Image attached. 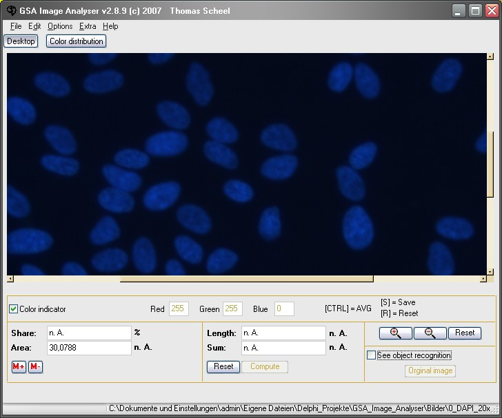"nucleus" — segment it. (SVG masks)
Returning a JSON list of instances; mask_svg holds the SVG:
<instances>
[{
    "instance_id": "7ed1b4c3",
    "label": "nucleus",
    "mask_w": 502,
    "mask_h": 418,
    "mask_svg": "<svg viewBox=\"0 0 502 418\" xmlns=\"http://www.w3.org/2000/svg\"><path fill=\"white\" fill-rule=\"evenodd\" d=\"M187 146V136L176 131L157 133L145 143L146 151L155 156H175L183 151Z\"/></svg>"
},
{
    "instance_id": "cd10ccee",
    "label": "nucleus",
    "mask_w": 502,
    "mask_h": 418,
    "mask_svg": "<svg viewBox=\"0 0 502 418\" xmlns=\"http://www.w3.org/2000/svg\"><path fill=\"white\" fill-rule=\"evenodd\" d=\"M176 250L180 257L191 264L201 262L203 252L201 247L190 237L181 236L174 241Z\"/></svg>"
},
{
    "instance_id": "6ab92c4d",
    "label": "nucleus",
    "mask_w": 502,
    "mask_h": 418,
    "mask_svg": "<svg viewBox=\"0 0 502 418\" xmlns=\"http://www.w3.org/2000/svg\"><path fill=\"white\" fill-rule=\"evenodd\" d=\"M132 259L137 269L142 273H152L157 264L154 247L146 238L138 239L133 247Z\"/></svg>"
},
{
    "instance_id": "2f4dec72",
    "label": "nucleus",
    "mask_w": 502,
    "mask_h": 418,
    "mask_svg": "<svg viewBox=\"0 0 502 418\" xmlns=\"http://www.w3.org/2000/svg\"><path fill=\"white\" fill-rule=\"evenodd\" d=\"M377 147L372 142L365 143L357 147L351 152L349 161L354 169H361L368 166L374 160Z\"/></svg>"
},
{
    "instance_id": "4be33fe9",
    "label": "nucleus",
    "mask_w": 502,
    "mask_h": 418,
    "mask_svg": "<svg viewBox=\"0 0 502 418\" xmlns=\"http://www.w3.org/2000/svg\"><path fill=\"white\" fill-rule=\"evenodd\" d=\"M428 264L430 270L436 274H449L454 269L452 255L448 248L441 242L430 247Z\"/></svg>"
},
{
    "instance_id": "0eeeda50",
    "label": "nucleus",
    "mask_w": 502,
    "mask_h": 418,
    "mask_svg": "<svg viewBox=\"0 0 502 418\" xmlns=\"http://www.w3.org/2000/svg\"><path fill=\"white\" fill-rule=\"evenodd\" d=\"M462 65L455 59L443 61L434 72L432 86L438 92H447L453 89L462 73Z\"/></svg>"
},
{
    "instance_id": "c9c22d12",
    "label": "nucleus",
    "mask_w": 502,
    "mask_h": 418,
    "mask_svg": "<svg viewBox=\"0 0 502 418\" xmlns=\"http://www.w3.org/2000/svg\"><path fill=\"white\" fill-rule=\"evenodd\" d=\"M448 331L450 339H480L481 338L480 327H450Z\"/></svg>"
},
{
    "instance_id": "72a5a7b5",
    "label": "nucleus",
    "mask_w": 502,
    "mask_h": 418,
    "mask_svg": "<svg viewBox=\"0 0 502 418\" xmlns=\"http://www.w3.org/2000/svg\"><path fill=\"white\" fill-rule=\"evenodd\" d=\"M224 192L232 200L240 202H248L253 196V191L248 184L236 180L226 182Z\"/></svg>"
},
{
    "instance_id": "4468645a",
    "label": "nucleus",
    "mask_w": 502,
    "mask_h": 418,
    "mask_svg": "<svg viewBox=\"0 0 502 418\" xmlns=\"http://www.w3.org/2000/svg\"><path fill=\"white\" fill-rule=\"evenodd\" d=\"M297 158L290 154L274 156L267 160L262 166V174L272 180L289 178L297 167Z\"/></svg>"
},
{
    "instance_id": "412c9836",
    "label": "nucleus",
    "mask_w": 502,
    "mask_h": 418,
    "mask_svg": "<svg viewBox=\"0 0 502 418\" xmlns=\"http://www.w3.org/2000/svg\"><path fill=\"white\" fill-rule=\"evenodd\" d=\"M7 112L17 123L28 125L37 118L36 108L28 100L19 96H10L7 99Z\"/></svg>"
},
{
    "instance_id": "2eb2a0df",
    "label": "nucleus",
    "mask_w": 502,
    "mask_h": 418,
    "mask_svg": "<svg viewBox=\"0 0 502 418\" xmlns=\"http://www.w3.org/2000/svg\"><path fill=\"white\" fill-rule=\"evenodd\" d=\"M35 86L41 91L54 97H63L70 92V85L61 74L54 72H42L34 78Z\"/></svg>"
},
{
    "instance_id": "aec40b11",
    "label": "nucleus",
    "mask_w": 502,
    "mask_h": 418,
    "mask_svg": "<svg viewBox=\"0 0 502 418\" xmlns=\"http://www.w3.org/2000/svg\"><path fill=\"white\" fill-rule=\"evenodd\" d=\"M354 73L355 83L359 92L367 98L376 97L380 90V82L376 73L363 63L356 65Z\"/></svg>"
},
{
    "instance_id": "37998d69",
    "label": "nucleus",
    "mask_w": 502,
    "mask_h": 418,
    "mask_svg": "<svg viewBox=\"0 0 502 418\" xmlns=\"http://www.w3.org/2000/svg\"><path fill=\"white\" fill-rule=\"evenodd\" d=\"M483 14V6L479 3L469 5V16L470 17H480Z\"/></svg>"
},
{
    "instance_id": "a211bd4d",
    "label": "nucleus",
    "mask_w": 502,
    "mask_h": 418,
    "mask_svg": "<svg viewBox=\"0 0 502 418\" xmlns=\"http://www.w3.org/2000/svg\"><path fill=\"white\" fill-rule=\"evenodd\" d=\"M436 229L442 236L452 240H465L474 233L472 224L467 220L457 217H445L438 221Z\"/></svg>"
},
{
    "instance_id": "f257e3e1",
    "label": "nucleus",
    "mask_w": 502,
    "mask_h": 418,
    "mask_svg": "<svg viewBox=\"0 0 502 418\" xmlns=\"http://www.w3.org/2000/svg\"><path fill=\"white\" fill-rule=\"evenodd\" d=\"M343 232L349 246L354 249H363L370 245L374 236L373 225L361 207H352L346 212Z\"/></svg>"
},
{
    "instance_id": "c756f323",
    "label": "nucleus",
    "mask_w": 502,
    "mask_h": 418,
    "mask_svg": "<svg viewBox=\"0 0 502 418\" xmlns=\"http://www.w3.org/2000/svg\"><path fill=\"white\" fill-rule=\"evenodd\" d=\"M149 161L150 158L145 153L136 149H123L114 156V162L117 165L128 169L144 168Z\"/></svg>"
},
{
    "instance_id": "20e7f679",
    "label": "nucleus",
    "mask_w": 502,
    "mask_h": 418,
    "mask_svg": "<svg viewBox=\"0 0 502 418\" xmlns=\"http://www.w3.org/2000/svg\"><path fill=\"white\" fill-rule=\"evenodd\" d=\"M186 86L195 102L202 106L211 101L214 89L207 70L199 63H192L186 77Z\"/></svg>"
},
{
    "instance_id": "a18cd8bd",
    "label": "nucleus",
    "mask_w": 502,
    "mask_h": 418,
    "mask_svg": "<svg viewBox=\"0 0 502 418\" xmlns=\"http://www.w3.org/2000/svg\"><path fill=\"white\" fill-rule=\"evenodd\" d=\"M28 372L30 373H41L43 372V362L41 361H30L28 362Z\"/></svg>"
},
{
    "instance_id": "423d86ee",
    "label": "nucleus",
    "mask_w": 502,
    "mask_h": 418,
    "mask_svg": "<svg viewBox=\"0 0 502 418\" xmlns=\"http://www.w3.org/2000/svg\"><path fill=\"white\" fill-rule=\"evenodd\" d=\"M124 83L121 72L114 70H105L88 75L83 83L85 90L94 94H103L120 88Z\"/></svg>"
},
{
    "instance_id": "4c0bfd02",
    "label": "nucleus",
    "mask_w": 502,
    "mask_h": 418,
    "mask_svg": "<svg viewBox=\"0 0 502 418\" xmlns=\"http://www.w3.org/2000/svg\"><path fill=\"white\" fill-rule=\"evenodd\" d=\"M117 56L114 53H90L88 54L90 62L94 65L108 63Z\"/></svg>"
},
{
    "instance_id": "5701e85b",
    "label": "nucleus",
    "mask_w": 502,
    "mask_h": 418,
    "mask_svg": "<svg viewBox=\"0 0 502 418\" xmlns=\"http://www.w3.org/2000/svg\"><path fill=\"white\" fill-rule=\"evenodd\" d=\"M205 156L211 161L228 169H234L238 165L235 153L223 143L209 140L204 145Z\"/></svg>"
},
{
    "instance_id": "a19ab883",
    "label": "nucleus",
    "mask_w": 502,
    "mask_h": 418,
    "mask_svg": "<svg viewBox=\"0 0 502 418\" xmlns=\"http://www.w3.org/2000/svg\"><path fill=\"white\" fill-rule=\"evenodd\" d=\"M172 55L168 53H153L148 55V60L153 64H160L168 61Z\"/></svg>"
},
{
    "instance_id": "e433bc0d",
    "label": "nucleus",
    "mask_w": 502,
    "mask_h": 418,
    "mask_svg": "<svg viewBox=\"0 0 502 418\" xmlns=\"http://www.w3.org/2000/svg\"><path fill=\"white\" fill-rule=\"evenodd\" d=\"M412 332L411 327H382L379 337L381 339H411Z\"/></svg>"
},
{
    "instance_id": "f704fd0d",
    "label": "nucleus",
    "mask_w": 502,
    "mask_h": 418,
    "mask_svg": "<svg viewBox=\"0 0 502 418\" xmlns=\"http://www.w3.org/2000/svg\"><path fill=\"white\" fill-rule=\"evenodd\" d=\"M413 336L415 339H445L448 331L445 327H415Z\"/></svg>"
},
{
    "instance_id": "79ce46f5",
    "label": "nucleus",
    "mask_w": 502,
    "mask_h": 418,
    "mask_svg": "<svg viewBox=\"0 0 502 418\" xmlns=\"http://www.w3.org/2000/svg\"><path fill=\"white\" fill-rule=\"evenodd\" d=\"M23 275H43L44 273L38 267L32 264H26L21 268Z\"/></svg>"
},
{
    "instance_id": "393cba45",
    "label": "nucleus",
    "mask_w": 502,
    "mask_h": 418,
    "mask_svg": "<svg viewBox=\"0 0 502 418\" xmlns=\"http://www.w3.org/2000/svg\"><path fill=\"white\" fill-rule=\"evenodd\" d=\"M120 235L119 227L116 221L110 216L103 218L90 233V240L96 245L108 244Z\"/></svg>"
},
{
    "instance_id": "473e14b6",
    "label": "nucleus",
    "mask_w": 502,
    "mask_h": 418,
    "mask_svg": "<svg viewBox=\"0 0 502 418\" xmlns=\"http://www.w3.org/2000/svg\"><path fill=\"white\" fill-rule=\"evenodd\" d=\"M30 205L27 198L14 188L7 187V211L15 218H23L30 212Z\"/></svg>"
},
{
    "instance_id": "1a4fd4ad",
    "label": "nucleus",
    "mask_w": 502,
    "mask_h": 418,
    "mask_svg": "<svg viewBox=\"0 0 502 418\" xmlns=\"http://www.w3.org/2000/svg\"><path fill=\"white\" fill-rule=\"evenodd\" d=\"M339 185L342 194L348 199L359 201L365 196L363 181L354 169L348 166L339 167L337 171Z\"/></svg>"
},
{
    "instance_id": "49530a36",
    "label": "nucleus",
    "mask_w": 502,
    "mask_h": 418,
    "mask_svg": "<svg viewBox=\"0 0 502 418\" xmlns=\"http://www.w3.org/2000/svg\"><path fill=\"white\" fill-rule=\"evenodd\" d=\"M26 363L25 361H13L12 362V372L13 373H25Z\"/></svg>"
},
{
    "instance_id": "ea45409f",
    "label": "nucleus",
    "mask_w": 502,
    "mask_h": 418,
    "mask_svg": "<svg viewBox=\"0 0 502 418\" xmlns=\"http://www.w3.org/2000/svg\"><path fill=\"white\" fill-rule=\"evenodd\" d=\"M165 273L168 275H184L185 271L181 263L174 259L170 260L165 264Z\"/></svg>"
},
{
    "instance_id": "c85d7f7f",
    "label": "nucleus",
    "mask_w": 502,
    "mask_h": 418,
    "mask_svg": "<svg viewBox=\"0 0 502 418\" xmlns=\"http://www.w3.org/2000/svg\"><path fill=\"white\" fill-rule=\"evenodd\" d=\"M259 232L266 240L277 238L281 232L280 215L277 208L270 207L264 211L259 222Z\"/></svg>"
},
{
    "instance_id": "6e6552de",
    "label": "nucleus",
    "mask_w": 502,
    "mask_h": 418,
    "mask_svg": "<svg viewBox=\"0 0 502 418\" xmlns=\"http://www.w3.org/2000/svg\"><path fill=\"white\" fill-rule=\"evenodd\" d=\"M261 138L266 146L283 151H292L297 145L294 134L283 124L268 126L263 131Z\"/></svg>"
},
{
    "instance_id": "c03bdc74",
    "label": "nucleus",
    "mask_w": 502,
    "mask_h": 418,
    "mask_svg": "<svg viewBox=\"0 0 502 418\" xmlns=\"http://www.w3.org/2000/svg\"><path fill=\"white\" fill-rule=\"evenodd\" d=\"M466 8L463 3L452 5V16L454 17H464L465 16Z\"/></svg>"
},
{
    "instance_id": "dca6fc26",
    "label": "nucleus",
    "mask_w": 502,
    "mask_h": 418,
    "mask_svg": "<svg viewBox=\"0 0 502 418\" xmlns=\"http://www.w3.org/2000/svg\"><path fill=\"white\" fill-rule=\"evenodd\" d=\"M44 136L50 145L59 153L72 154L77 143L71 132L65 127L49 125L44 129Z\"/></svg>"
},
{
    "instance_id": "ddd939ff",
    "label": "nucleus",
    "mask_w": 502,
    "mask_h": 418,
    "mask_svg": "<svg viewBox=\"0 0 502 418\" xmlns=\"http://www.w3.org/2000/svg\"><path fill=\"white\" fill-rule=\"evenodd\" d=\"M98 200L102 207L114 213L128 212L134 205V198L128 192L114 187L102 190L99 194Z\"/></svg>"
},
{
    "instance_id": "9b49d317",
    "label": "nucleus",
    "mask_w": 502,
    "mask_h": 418,
    "mask_svg": "<svg viewBox=\"0 0 502 418\" xmlns=\"http://www.w3.org/2000/svg\"><path fill=\"white\" fill-rule=\"evenodd\" d=\"M157 113L161 120L168 126L184 129L190 123V116L186 109L178 103L163 101L157 104Z\"/></svg>"
},
{
    "instance_id": "f3484780",
    "label": "nucleus",
    "mask_w": 502,
    "mask_h": 418,
    "mask_svg": "<svg viewBox=\"0 0 502 418\" xmlns=\"http://www.w3.org/2000/svg\"><path fill=\"white\" fill-rule=\"evenodd\" d=\"M128 255L120 249L112 248L95 254L91 263L100 272H115L123 269L128 263Z\"/></svg>"
},
{
    "instance_id": "39448f33",
    "label": "nucleus",
    "mask_w": 502,
    "mask_h": 418,
    "mask_svg": "<svg viewBox=\"0 0 502 418\" xmlns=\"http://www.w3.org/2000/svg\"><path fill=\"white\" fill-rule=\"evenodd\" d=\"M181 188L175 182H165L150 187L143 196L144 205L150 210H164L178 199Z\"/></svg>"
},
{
    "instance_id": "f03ea898",
    "label": "nucleus",
    "mask_w": 502,
    "mask_h": 418,
    "mask_svg": "<svg viewBox=\"0 0 502 418\" xmlns=\"http://www.w3.org/2000/svg\"><path fill=\"white\" fill-rule=\"evenodd\" d=\"M50 235L36 229H20L8 237V251L12 254H33L48 249L52 244Z\"/></svg>"
},
{
    "instance_id": "b1692460",
    "label": "nucleus",
    "mask_w": 502,
    "mask_h": 418,
    "mask_svg": "<svg viewBox=\"0 0 502 418\" xmlns=\"http://www.w3.org/2000/svg\"><path fill=\"white\" fill-rule=\"evenodd\" d=\"M206 131L212 140L223 144L234 143L238 138L236 127L223 118L217 117L210 121Z\"/></svg>"
},
{
    "instance_id": "de8ad7c7",
    "label": "nucleus",
    "mask_w": 502,
    "mask_h": 418,
    "mask_svg": "<svg viewBox=\"0 0 502 418\" xmlns=\"http://www.w3.org/2000/svg\"><path fill=\"white\" fill-rule=\"evenodd\" d=\"M476 149L481 152H485L487 150V136L486 134L482 135L476 143Z\"/></svg>"
},
{
    "instance_id": "9d476101",
    "label": "nucleus",
    "mask_w": 502,
    "mask_h": 418,
    "mask_svg": "<svg viewBox=\"0 0 502 418\" xmlns=\"http://www.w3.org/2000/svg\"><path fill=\"white\" fill-rule=\"evenodd\" d=\"M177 218L181 224L197 233H206L211 227L207 213L201 208L193 205L181 206L177 211Z\"/></svg>"
},
{
    "instance_id": "bb28decb",
    "label": "nucleus",
    "mask_w": 502,
    "mask_h": 418,
    "mask_svg": "<svg viewBox=\"0 0 502 418\" xmlns=\"http://www.w3.org/2000/svg\"><path fill=\"white\" fill-rule=\"evenodd\" d=\"M41 163L49 171L64 176L74 175L79 168L76 159L66 156L45 155L41 158Z\"/></svg>"
},
{
    "instance_id": "58836bf2",
    "label": "nucleus",
    "mask_w": 502,
    "mask_h": 418,
    "mask_svg": "<svg viewBox=\"0 0 502 418\" xmlns=\"http://www.w3.org/2000/svg\"><path fill=\"white\" fill-rule=\"evenodd\" d=\"M61 273L64 275H86L87 272L80 264L68 262L63 266Z\"/></svg>"
},
{
    "instance_id": "7c9ffc66",
    "label": "nucleus",
    "mask_w": 502,
    "mask_h": 418,
    "mask_svg": "<svg viewBox=\"0 0 502 418\" xmlns=\"http://www.w3.org/2000/svg\"><path fill=\"white\" fill-rule=\"evenodd\" d=\"M353 72L352 67L349 63L342 62L337 64L329 75V87L335 92L344 90L349 85Z\"/></svg>"
},
{
    "instance_id": "a878e982",
    "label": "nucleus",
    "mask_w": 502,
    "mask_h": 418,
    "mask_svg": "<svg viewBox=\"0 0 502 418\" xmlns=\"http://www.w3.org/2000/svg\"><path fill=\"white\" fill-rule=\"evenodd\" d=\"M237 261V255L232 251L218 249L209 256L206 269L211 274H221L231 269Z\"/></svg>"
},
{
    "instance_id": "f8f14e48",
    "label": "nucleus",
    "mask_w": 502,
    "mask_h": 418,
    "mask_svg": "<svg viewBox=\"0 0 502 418\" xmlns=\"http://www.w3.org/2000/svg\"><path fill=\"white\" fill-rule=\"evenodd\" d=\"M102 173L113 187L128 193L136 191L141 185V178L137 174L115 165H105Z\"/></svg>"
}]
</instances>
